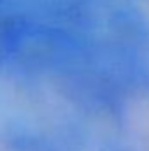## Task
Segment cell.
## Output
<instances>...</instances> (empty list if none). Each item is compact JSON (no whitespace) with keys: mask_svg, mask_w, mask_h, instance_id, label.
Instances as JSON below:
<instances>
[]
</instances>
